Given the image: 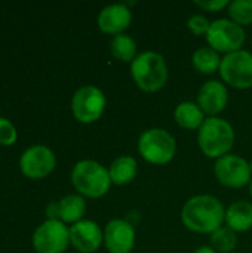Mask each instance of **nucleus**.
I'll use <instances>...</instances> for the list:
<instances>
[{
	"label": "nucleus",
	"instance_id": "nucleus-26",
	"mask_svg": "<svg viewBox=\"0 0 252 253\" xmlns=\"http://www.w3.org/2000/svg\"><path fill=\"white\" fill-rule=\"evenodd\" d=\"M199 7L205 9V10H211V12H215V10H221L224 6H227V0H196L195 1Z\"/></svg>",
	"mask_w": 252,
	"mask_h": 253
},
{
	"label": "nucleus",
	"instance_id": "nucleus-2",
	"mask_svg": "<svg viewBox=\"0 0 252 253\" xmlns=\"http://www.w3.org/2000/svg\"><path fill=\"white\" fill-rule=\"evenodd\" d=\"M131 74L140 89L156 92L168 82V65L165 58L153 50L143 52L131 64Z\"/></svg>",
	"mask_w": 252,
	"mask_h": 253
},
{
	"label": "nucleus",
	"instance_id": "nucleus-19",
	"mask_svg": "<svg viewBox=\"0 0 252 253\" xmlns=\"http://www.w3.org/2000/svg\"><path fill=\"white\" fill-rule=\"evenodd\" d=\"M59 218L62 222H79L86 211V203L82 196L70 194L62 197L59 202Z\"/></svg>",
	"mask_w": 252,
	"mask_h": 253
},
{
	"label": "nucleus",
	"instance_id": "nucleus-8",
	"mask_svg": "<svg viewBox=\"0 0 252 253\" xmlns=\"http://www.w3.org/2000/svg\"><path fill=\"white\" fill-rule=\"evenodd\" d=\"M105 108V95L97 86H82L71 99L74 117L82 123L97 122Z\"/></svg>",
	"mask_w": 252,
	"mask_h": 253
},
{
	"label": "nucleus",
	"instance_id": "nucleus-12",
	"mask_svg": "<svg viewBox=\"0 0 252 253\" xmlns=\"http://www.w3.org/2000/svg\"><path fill=\"white\" fill-rule=\"evenodd\" d=\"M104 243L110 253H131L135 245L134 225L125 219H113L104 230Z\"/></svg>",
	"mask_w": 252,
	"mask_h": 253
},
{
	"label": "nucleus",
	"instance_id": "nucleus-25",
	"mask_svg": "<svg viewBox=\"0 0 252 253\" xmlns=\"http://www.w3.org/2000/svg\"><path fill=\"white\" fill-rule=\"evenodd\" d=\"M211 22L203 16V15H193L189 18L187 21V27L190 31H193L196 36H202V34H208Z\"/></svg>",
	"mask_w": 252,
	"mask_h": 253
},
{
	"label": "nucleus",
	"instance_id": "nucleus-18",
	"mask_svg": "<svg viewBox=\"0 0 252 253\" xmlns=\"http://www.w3.org/2000/svg\"><path fill=\"white\" fill-rule=\"evenodd\" d=\"M137 160L131 156H120L116 160H113V163L110 165L108 173L111 178V182L117 184V185H123L131 182L135 175H137Z\"/></svg>",
	"mask_w": 252,
	"mask_h": 253
},
{
	"label": "nucleus",
	"instance_id": "nucleus-5",
	"mask_svg": "<svg viewBox=\"0 0 252 253\" xmlns=\"http://www.w3.org/2000/svg\"><path fill=\"white\" fill-rule=\"evenodd\" d=\"M138 150L147 162L154 165H165L175 156L177 142L168 130L153 127L141 133L138 139Z\"/></svg>",
	"mask_w": 252,
	"mask_h": 253
},
{
	"label": "nucleus",
	"instance_id": "nucleus-10",
	"mask_svg": "<svg viewBox=\"0 0 252 253\" xmlns=\"http://www.w3.org/2000/svg\"><path fill=\"white\" fill-rule=\"evenodd\" d=\"M214 173L217 179L232 188H241L251 181L250 163L235 154H226L215 162Z\"/></svg>",
	"mask_w": 252,
	"mask_h": 253
},
{
	"label": "nucleus",
	"instance_id": "nucleus-15",
	"mask_svg": "<svg viewBox=\"0 0 252 253\" xmlns=\"http://www.w3.org/2000/svg\"><path fill=\"white\" fill-rule=\"evenodd\" d=\"M132 13L123 3L105 6L98 15V27L107 34H120L128 28Z\"/></svg>",
	"mask_w": 252,
	"mask_h": 253
},
{
	"label": "nucleus",
	"instance_id": "nucleus-17",
	"mask_svg": "<svg viewBox=\"0 0 252 253\" xmlns=\"http://www.w3.org/2000/svg\"><path fill=\"white\" fill-rule=\"evenodd\" d=\"M203 114L205 113L201 110V107L190 101L178 104L174 111L175 122L184 129H201V126L205 122Z\"/></svg>",
	"mask_w": 252,
	"mask_h": 253
},
{
	"label": "nucleus",
	"instance_id": "nucleus-20",
	"mask_svg": "<svg viewBox=\"0 0 252 253\" xmlns=\"http://www.w3.org/2000/svg\"><path fill=\"white\" fill-rule=\"evenodd\" d=\"M110 52L113 53L114 58H117L120 61H125V62L131 61L132 62L137 58V43L131 36L120 33L111 39Z\"/></svg>",
	"mask_w": 252,
	"mask_h": 253
},
{
	"label": "nucleus",
	"instance_id": "nucleus-1",
	"mask_svg": "<svg viewBox=\"0 0 252 253\" xmlns=\"http://www.w3.org/2000/svg\"><path fill=\"white\" fill-rule=\"evenodd\" d=\"M183 224L195 233H214L221 228L226 219L223 203L209 194L195 196L183 208Z\"/></svg>",
	"mask_w": 252,
	"mask_h": 253
},
{
	"label": "nucleus",
	"instance_id": "nucleus-13",
	"mask_svg": "<svg viewBox=\"0 0 252 253\" xmlns=\"http://www.w3.org/2000/svg\"><path fill=\"white\" fill-rule=\"evenodd\" d=\"M70 242L79 252L92 253L100 249L104 234L94 221L80 219L70 228Z\"/></svg>",
	"mask_w": 252,
	"mask_h": 253
},
{
	"label": "nucleus",
	"instance_id": "nucleus-3",
	"mask_svg": "<svg viewBox=\"0 0 252 253\" xmlns=\"http://www.w3.org/2000/svg\"><path fill=\"white\" fill-rule=\"evenodd\" d=\"M198 142L205 156L220 159L226 156L235 142L233 126L220 117H208L198 133Z\"/></svg>",
	"mask_w": 252,
	"mask_h": 253
},
{
	"label": "nucleus",
	"instance_id": "nucleus-16",
	"mask_svg": "<svg viewBox=\"0 0 252 253\" xmlns=\"http://www.w3.org/2000/svg\"><path fill=\"white\" fill-rule=\"evenodd\" d=\"M226 224L235 233L248 231L252 227V205L250 202L239 200L232 203L226 211Z\"/></svg>",
	"mask_w": 252,
	"mask_h": 253
},
{
	"label": "nucleus",
	"instance_id": "nucleus-21",
	"mask_svg": "<svg viewBox=\"0 0 252 253\" xmlns=\"http://www.w3.org/2000/svg\"><path fill=\"white\" fill-rule=\"evenodd\" d=\"M192 61L195 68L203 74H211L221 65V58L218 52L212 47H199L193 53Z\"/></svg>",
	"mask_w": 252,
	"mask_h": 253
},
{
	"label": "nucleus",
	"instance_id": "nucleus-9",
	"mask_svg": "<svg viewBox=\"0 0 252 253\" xmlns=\"http://www.w3.org/2000/svg\"><path fill=\"white\" fill-rule=\"evenodd\" d=\"M70 242V230L62 221L48 219L33 234V246L39 253H62Z\"/></svg>",
	"mask_w": 252,
	"mask_h": 253
},
{
	"label": "nucleus",
	"instance_id": "nucleus-23",
	"mask_svg": "<svg viewBox=\"0 0 252 253\" xmlns=\"http://www.w3.org/2000/svg\"><path fill=\"white\" fill-rule=\"evenodd\" d=\"M229 15L239 25L252 22V0H233L229 3Z\"/></svg>",
	"mask_w": 252,
	"mask_h": 253
},
{
	"label": "nucleus",
	"instance_id": "nucleus-24",
	"mask_svg": "<svg viewBox=\"0 0 252 253\" xmlns=\"http://www.w3.org/2000/svg\"><path fill=\"white\" fill-rule=\"evenodd\" d=\"M16 139V129L15 126L4 117H0V144L1 145H12Z\"/></svg>",
	"mask_w": 252,
	"mask_h": 253
},
{
	"label": "nucleus",
	"instance_id": "nucleus-4",
	"mask_svg": "<svg viewBox=\"0 0 252 253\" xmlns=\"http://www.w3.org/2000/svg\"><path fill=\"white\" fill-rule=\"evenodd\" d=\"M71 181L74 188L86 197H101L111 185L108 170L94 160H82L76 163L71 172Z\"/></svg>",
	"mask_w": 252,
	"mask_h": 253
},
{
	"label": "nucleus",
	"instance_id": "nucleus-28",
	"mask_svg": "<svg viewBox=\"0 0 252 253\" xmlns=\"http://www.w3.org/2000/svg\"><path fill=\"white\" fill-rule=\"evenodd\" d=\"M195 253H217V251L214 248H209V246H201L196 249Z\"/></svg>",
	"mask_w": 252,
	"mask_h": 253
},
{
	"label": "nucleus",
	"instance_id": "nucleus-11",
	"mask_svg": "<svg viewBox=\"0 0 252 253\" xmlns=\"http://www.w3.org/2000/svg\"><path fill=\"white\" fill-rule=\"evenodd\" d=\"M55 154L50 148L45 145H33L27 148L21 159L19 166L24 175L33 179H40L46 176L55 168Z\"/></svg>",
	"mask_w": 252,
	"mask_h": 253
},
{
	"label": "nucleus",
	"instance_id": "nucleus-29",
	"mask_svg": "<svg viewBox=\"0 0 252 253\" xmlns=\"http://www.w3.org/2000/svg\"><path fill=\"white\" fill-rule=\"evenodd\" d=\"M250 193H251V196H252V181H251V185H250Z\"/></svg>",
	"mask_w": 252,
	"mask_h": 253
},
{
	"label": "nucleus",
	"instance_id": "nucleus-30",
	"mask_svg": "<svg viewBox=\"0 0 252 253\" xmlns=\"http://www.w3.org/2000/svg\"><path fill=\"white\" fill-rule=\"evenodd\" d=\"M250 168H251V173H252V160H251V163H250Z\"/></svg>",
	"mask_w": 252,
	"mask_h": 253
},
{
	"label": "nucleus",
	"instance_id": "nucleus-22",
	"mask_svg": "<svg viewBox=\"0 0 252 253\" xmlns=\"http://www.w3.org/2000/svg\"><path fill=\"white\" fill-rule=\"evenodd\" d=\"M211 245L217 252L230 253L238 245V237L229 227H221L211 234Z\"/></svg>",
	"mask_w": 252,
	"mask_h": 253
},
{
	"label": "nucleus",
	"instance_id": "nucleus-7",
	"mask_svg": "<svg viewBox=\"0 0 252 253\" xmlns=\"http://www.w3.org/2000/svg\"><path fill=\"white\" fill-rule=\"evenodd\" d=\"M220 74L223 80L238 89L252 86V53L248 50H236L221 58Z\"/></svg>",
	"mask_w": 252,
	"mask_h": 253
},
{
	"label": "nucleus",
	"instance_id": "nucleus-6",
	"mask_svg": "<svg viewBox=\"0 0 252 253\" xmlns=\"http://www.w3.org/2000/svg\"><path fill=\"white\" fill-rule=\"evenodd\" d=\"M206 40L217 52L232 53L241 50L242 44L245 43V31L242 25L236 24L235 21L220 18L211 22Z\"/></svg>",
	"mask_w": 252,
	"mask_h": 253
},
{
	"label": "nucleus",
	"instance_id": "nucleus-27",
	"mask_svg": "<svg viewBox=\"0 0 252 253\" xmlns=\"http://www.w3.org/2000/svg\"><path fill=\"white\" fill-rule=\"evenodd\" d=\"M46 215L49 219H56L59 216V203H49L46 208Z\"/></svg>",
	"mask_w": 252,
	"mask_h": 253
},
{
	"label": "nucleus",
	"instance_id": "nucleus-14",
	"mask_svg": "<svg viewBox=\"0 0 252 253\" xmlns=\"http://www.w3.org/2000/svg\"><path fill=\"white\" fill-rule=\"evenodd\" d=\"M229 101V92L224 83L218 80L206 82L198 95V102L201 110L209 117H215L220 111H223Z\"/></svg>",
	"mask_w": 252,
	"mask_h": 253
}]
</instances>
